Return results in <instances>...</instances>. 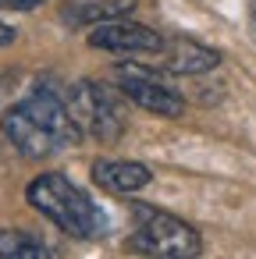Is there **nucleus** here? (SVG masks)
I'll list each match as a JSON object with an SVG mask.
<instances>
[{"mask_svg": "<svg viewBox=\"0 0 256 259\" xmlns=\"http://www.w3.org/2000/svg\"><path fill=\"white\" fill-rule=\"evenodd\" d=\"M25 199L32 202V209H40L54 227H61L68 238H79V241H96L103 231H107V217L103 209L75 185L68 181L64 174H40Z\"/></svg>", "mask_w": 256, "mask_h": 259, "instance_id": "1", "label": "nucleus"}, {"mask_svg": "<svg viewBox=\"0 0 256 259\" xmlns=\"http://www.w3.org/2000/svg\"><path fill=\"white\" fill-rule=\"evenodd\" d=\"M132 245L139 252L150 255H164V259H185V255H199L203 238L192 224H185L174 213L153 209L135 202L132 206Z\"/></svg>", "mask_w": 256, "mask_h": 259, "instance_id": "2", "label": "nucleus"}, {"mask_svg": "<svg viewBox=\"0 0 256 259\" xmlns=\"http://www.w3.org/2000/svg\"><path fill=\"white\" fill-rule=\"evenodd\" d=\"M64 103H68V114H71V121L79 124V132H93V135L103 139V142H114V139L125 132V124H128L125 103H121V96H118L111 85L79 82V85L64 96Z\"/></svg>", "mask_w": 256, "mask_h": 259, "instance_id": "3", "label": "nucleus"}, {"mask_svg": "<svg viewBox=\"0 0 256 259\" xmlns=\"http://www.w3.org/2000/svg\"><path fill=\"white\" fill-rule=\"evenodd\" d=\"M118 89L125 93V100H132L135 107L157 114V117H181L185 114V100L178 89H171L167 82H160L150 68L139 64H121L118 68Z\"/></svg>", "mask_w": 256, "mask_h": 259, "instance_id": "4", "label": "nucleus"}, {"mask_svg": "<svg viewBox=\"0 0 256 259\" xmlns=\"http://www.w3.org/2000/svg\"><path fill=\"white\" fill-rule=\"evenodd\" d=\"M89 47L103 50V54L153 57L164 47V36L153 32V29H146V25H135V22H125V18H111V22L89 29Z\"/></svg>", "mask_w": 256, "mask_h": 259, "instance_id": "5", "label": "nucleus"}, {"mask_svg": "<svg viewBox=\"0 0 256 259\" xmlns=\"http://www.w3.org/2000/svg\"><path fill=\"white\" fill-rule=\"evenodd\" d=\"M0 128H4L8 142H11L22 156H29V160H43V156H50V153L61 149V142H57L36 117H29L22 107H11L4 117H0Z\"/></svg>", "mask_w": 256, "mask_h": 259, "instance_id": "6", "label": "nucleus"}, {"mask_svg": "<svg viewBox=\"0 0 256 259\" xmlns=\"http://www.w3.org/2000/svg\"><path fill=\"white\" fill-rule=\"evenodd\" d=\"M153 57H160V71H167V75H206L221 64V54L213 47H203L185 36L164 39V47Z\"/></svg>", "mask_w": 256, "mask_h": 259, "instance_id": "7", "label": "nucleus"}, {"mask_svg": "<svg viewBox=\"0 0 256 259\" xmlns=\"http://www.w3.org/2000/svg\"><path fill=\"white\" fill-rule=\"evenodd\" d=\"M29 117H36L61 146H71L75 139H79V124L71 121V114H68V103H64V96L61 93H47V89H36V93H29L22 103H18Z\"/></svg>", "mask_w": 256, "mask_h": 259, "instance_id": "8", "label": "nucleus"}, {"mask_svg": "<svg viewBox=\"0 0 256 259\" xmlns=\"http://www.w3.org/2000/svg\"><path fill=\"white\" fill-rule=\"evenodd\" d=\"M93 181L103 192L132 195V192H142L153 181V170L146 163H135V160H96L93 163Z\"/></svg>", "mask_w": 256, "mask_h": 259, "instance_id": "9", "label": "nucleus"}, {"mask_svg": "<svg viewBox=\"0 0 256 259\" xmlns=\"http://www.w3.org/2000/svg\"><path fill=\"white\" fill-rule=\"evenodd\" d=\"M0 255L4 259H50L57 255L50 245H43L36 234L18 231V227H4L0 231Z\"/></svg>", "mask_w": 256, "mask_h": 259, "instance_id": "10", "label": "nucleus"}, {"mask_svg": "<svg viewBox=\"0 0 256 259\" xmlns=\"http://www.w3.org/2000/svg\"><path fill=\"white\" fill-rule=\"evenodd\" d=\"M135 8V0H100V4H89V8H79V15H71L75 22H96V18H125L128 11Z\"/></svg>", "mask_w": 256, "mask_h": 259, "instance_id": "11", "label": "nucleus"}, {"mask_svg": "<svg viewBox=\"0 0 256 259\" xmlns=\"http://www.w3.org/2000/svg\"><path fill=\"white\" fill-rule=\"evenodd\" d=\"M40 4H43V0H0V8H15V11H32Z\"/></svg>", "mask_w": 256, "mask_h": 259, "instance_id": "12", "label": "nucleus"}, {"mask_svg": "<svg viewBox=\"0 0 256 259\" xmlns=\"http://www.w3.org/2000/svg\"><path fill=\"white\" fill-rule=\"evenodd\" d=\"M8 43H15V29L0 22V47H8Z\"/></svg>", "mask_w": 256, "mask_h": 259, "instance_id": "13", "label": "nucleus"}, {"mask_svg": "<svg viewBox=\"0 0 256 259\" xmlns=\"http://www.w3.org/2000/svg\"><path fill=\"white\" fill-rule=\"evenodd\" d=\"M249 25H252V36H256V0H252V8H249Z\"/></svg>", "mask_w": 256, "mask_h": 259, "instance_id": "14", "label": "nucleus"}]
</instances>
